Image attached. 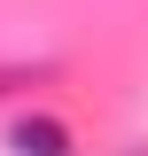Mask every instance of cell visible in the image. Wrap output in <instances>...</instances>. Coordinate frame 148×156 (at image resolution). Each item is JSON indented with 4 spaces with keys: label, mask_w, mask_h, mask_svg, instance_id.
<instances>
[{
    "label": "cell",
    "mask_w": 148,
    "mask_h": 156,
    "mask_svg": "<svg viewBox=\"0 0 148 156\" xmlns=\"http://www.w3.org/2000/svg\"><path fill=\"white\" fill-rule=\"evenodd\" d=\"M8 156H78V133L62 125V117L31 109V117H16V125H8Z\"/></svg>",
    "instance_id": "1"
},
{
    "label": "cell",
    "mask_w": 148,
    "mask_h": 156,
    "mask_svg": "<svg viewBox=\"0 0 148 156\" xmlns=\"http://www.w3.org/2000/svg\"><path fill=\"white\" fill-rule=\"evenodd\" d=\"M132 156H148V148H132Z\"/></svg>",
    "instance_id": "2"
}]
</instances>
